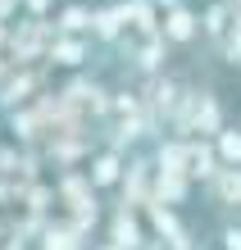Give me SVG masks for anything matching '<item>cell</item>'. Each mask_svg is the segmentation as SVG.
<instances>
[{"label": "cell", "mask_w": 241, "mask_h": 250, "mask_svg": "<svg viewBox=\"0 0 241 250\" xmlns=\"http://www.w3.org/2000/svg\"><path fill=\"white\" fill-rule=\"evenodd\" d=\"M205 196H209V205H214V209L241 214V168H237V164H223L214 178L205 182Z\"/></svg>", "instance_id": "obj_2"}, {"label": "cell", "mask_w": 241, "mask_h": 250, "mask_svg": "<svg viewBox=\"0 0 241 250\" xmlns=\"http://www.w3.org/2000/svg\"><path fill=\"white\" fill-rule=\"evenodd\" d=\"M110 241H114V246H123V250H146V232H141L137 214H132L128 205L110 218Z\"/></svg>", "instance_id": "obj_5"}, {"label": "cell", "mask_w": 241, "mask_h": 250, "mask_svg": "<svg viewBox=\"0 0 241 250\" xmlns=\"http://www.w3.org/2000/svg\"><path fill=\"white\" fill-rule=\"evenodd\" d=\"M200 5H214V0H200Z\"/></svg>", "instance_id": "obj_16"}, {"label": "cell", "mask_w": 241, "mask_h": 250, "mask_svg": "<svg viewBox=\"0 0 241 250\" xmlns=\"http://www.w3.org/2000/svg\"><path fill=\"white\" fill-rule=\"evenodd\" d=\"M128 23H132V9H128V5H105V9H96L91 37H96V41H118V37L128 32Z\"/></svg>", "instance_id": "obj_6"}, {"label": "cell", "mask_w": 241, "mask_h": 250, "mask_svg": "<svg viewBox=\"0 0 241 250\" xmlns=\"http://www.w3.org/2000/svg\"><path fill=\"white\" fill-rule=\"evenodd\" d=\"M223 250H241V228H223Z\"/></svg>", "instance_id": "obj_13"}, {"label": "cell", "mask_w": 241, "mask_h": 250, "mask_svg": "<svg viewBox=\"0 0 241 250\" xmlns=\"http://www.w3.org/2000/svg\"><path fill=\"white\" fill-rule=\"evenodd\" d=\"M146 250H173V246H146Z\"/></svg>", "instance_id": "obj_15"}, {"label": "cell", "mask_w": 241, "mask_h": 250, "mask_svg": "<svg viewBox=\"0 0 241 250\" xmlns=\"http://www.w3.org/2000/svg\"><path fill=\"white\" fill-rule=\"evenodd\" d=\"M228 123H223V109H219V100L200 91V96H187V105H182V119H177V132H223Z\"/></svg>", "instance_id": "obj_1"}, {"label": "cell", "mask_w": 241, "mask_h": 250, "mask_svg": "<svg viewBox=\"0 0 241 250\" xmlns=\"http://www.w3.org/2000/svg\"><path fill=\"white\" fill-rule=\"evenodd\" d=\"M91 27H96V9H87V5H68L55 19V32H64V37H91Z\"/></svg>", "instance_id": "obj_7"}, {"label": "cell", "mask_w": 241, "mask_h": 250, "mask_svg": "<svg viewBox=\"0 0 241 250\" xmlns=\"http://www.w3.org/2000/svg\"><path fill=\"white\" fill-rule=\"evenodd\" d=\"M55 0H23V9H27V19H46Z\"/></svg>", "instance_id": "obj_12"}, {"label": "cell", "mask_w": 241, "mask_h": 250, "mask_svg": "<svg viewBox=\"0 0 241 250\" xmlns=\"http://www.w3.org/2000/svg\"><path fill=\"white\" fill-rule=\"evenodd\" d=\"M214 150H219L223 164H237L241 168V127L237 123H228L223 132H214Z\"/></svg>", "instance_id": "obj_10"}, {"label": "cell", "mask_w": 241, "mask_h": 250, "mask_svg": "<svg viewBox=\"0 0 241 250\" xmlns=\"http://www.w3.org/2000/svg\"><path fill=\"white\" fill-rule=\"evenodd\" d=\"M27 86H32V78H19V82H9V86H5V91H0V105H5V109H9V105H14V100H27V96H23V91H27Z\"/></svg>", "instance_id": "obj_11"}, {"label": "cell", "mask_w": 241, "mask_h": 250, "mask_svg": "<svg viewBox=\"0 0 241 250\" xmlns=\"http://www.w3.org/2000/svg\"><path fill=\"white\" fill-rule=\"evenodd\" d=\"M159 37H164V41H173V46H191L196 37H205L200 14H196L191 5H177V9H169V14L159 19Z\"/></svg>", "instance_id": "obj_3"}, {"label": "cell", "mask_w": 241, "mask_h": 250, "mask_svg": "<svg viewBox=\"0 0 241 250\" xmlns=\"http://www.w3.org/2000/svg\"><path fill=\"white\" fill-rule=\"evenodd\" d=\"M41 250H87L82 241V228L78 223H55L41 232Z\"/></svg>", "instance_id": "obj_8"}, {"label": "cell", "mask_w": 241, "mask_h": 250, "mask_svg": "<svg viewBox=\"0 0 241 250\" xmlns=\"http://www.w3.org/2000/svg\"><path fill=\"white\" fill-rule=\"evenodd\" d=\"M96 187H118L123 182V159H118L114 150H105V155H96L91 159V173H87Z\"/></svg>", "instance_id": "obj_9"}, {"label": "cell", "mask_w": 241, "mask_h": 250, "mask_svg": "<svg viewBox=\"0 0 241 250\" xmlns=\"http://www.w3.org/2000/svg\"><path fill=\"white\" fill-rule=\"evenodd\" d=\"M91 250H123V246H114V241H100V246H91Z\"/></svg>", "instance_id": "obj_14"}, {"label": "cell", "mask_w": 241, "mask_h": 250, "mask_svg": "<svg viewBox=\"0 0 241 250\" xmlns=\"http://www.w3.org/2000/svg\"><path fill=\"white\" fill-rule=\"evenodd\" d=\"M91 41L96 37H64V32H55L46 55H50V64H59V68H82L87 55H91Z\"/></svg>", "instance_id": "obj_4"}]
</instances>
